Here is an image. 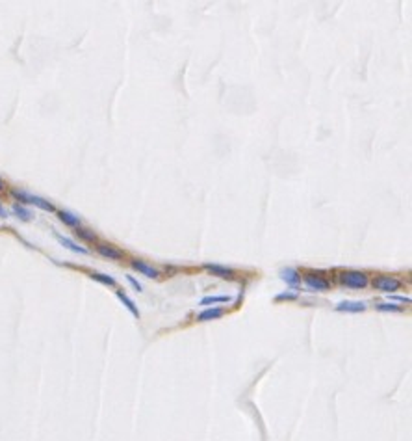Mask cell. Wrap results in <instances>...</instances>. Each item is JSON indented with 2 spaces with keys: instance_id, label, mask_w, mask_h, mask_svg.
Instances as JSON below:
<instances>
[{
  "instance_id": "obj_20",
  "label": "cell",
  "mask_w": 412,
  "mask_h": 441,
  "mask_svg": "<svg viewBox=\"0 0 412 441\" xmlns=\"http://www.w3.org/2000/svg\"><path fill=\"white\" fill-rule=\"evenodd\" d=\"M390 300L394 302V304H410L408 296H399V294H390Z\"/></svg>"
},
{
  "instance_id": "obj_6",
  "label": "cell",
  "mask_w": 412,
  "mask_h": 441,
  "mask_svg": "<svg viewBox=\"0 0 412 441\" xmlns=\"http://www.w3.org/2000/svg\"><path fill=\"white\" fill-rule=\"evenodd\" d=\"M366 304L364 302H355V300H346V302H340L338 306H334V311L338 313H364L366 311Z\"/></svg>"
},
{
  "instance_id": "obj_10",
  "label": "cell",
  "mask_w": 412,
  "mask_h": 441,
  "mask_svg": "<svg viewBox=\"0 0 412 441\" xmlns=\"http://www.w3.org/2000/svg\"><path fill=\"white\" fill-rule=\"evenodd\" d=\"M132 268L134 270H138L141 276H145V277H151V279H156V277H160V272H158L154 266H151V264H147L143 263V261H132Z\"/></svg>"
},
{
  "instance_id": "obj_9",
  "label": "cell",
  "mask_w": 412,
  "mask_h": 441,
  "mask_svg": "<svg viewBox=\"0 0 412 441\" xmlns=\"http://www.w3.org/2000/svg\"><path fill=\"white\" fill-rule=\"evenodd\" d=\"M279 276L290 287H299V283H301V274L295 268H282L279 272Z\"/></svg>"
},
{
  "instance_id": "obj_3",
  "label": "cell",
  "mask_w": 412,
  "mask_h": 441,
  "mask_svg": "<svg viewBox=\"0 0 412 441\" xmlns=\"http://www.w3.org/2000/svg\"><path fill=\"white\" fill-rule=\"evenodd\" d=\"M373 287L382 294H395L401 288V279L395 276H377L373 279Z\"/></svg>"
},
{
  "instance_id": "obj_23",
  "label": "cell",
  "mask_w": 412,
  "mask_h": 441,
  "mask_svg": "<svg viewBox=\"0 0 412 441\" xmlns=\"http://www.w3.org/2000/svg\"><path fill=\"white\" fill-rule=\"evenodd\" d=\"M4 186H6V184H4V181L0 179V190H4Z\"/></svg>"
},
{
  "instance_id": "obj_19",
  "label": "cell",
  "mask_w": 412,
  "mask_h": 441,
  "mask_svg": "<svg viewBox=\"0 0 412 441\" xmlns=\"http://www.w3.org/2000/svg\"><path fill=\"white\" fill-rule=\"evenodd\" d=\"M76 235H78L80 239L87 240V242H93L95 240V233L89 231V229H82V227H76Z\"/></svg>"
},
{
  "instance_id": "obj_2",
  "label": "cell",
  "mask_w": 412,
  "mask_h": 441,
  "mask_svg": "<svg viewBox=\"0 0 412 441\" xmlns=\"http://www.w3.org/2000/svg\"><path fill=\"white\" fill-rule=\"evenodd\" d=\"M12 196L15 197L21 205H34V207L41 208V210H45V212H54L56 210L54 205H52L50 201H47V199H43V197H39V196H34V194H30V192L12 190Z\"/></svg>"
},
{
  "instance_id": "obj_18",
  "label": "cell",
  "mask_w": 412,
  "mask_h": 441,
  "mask_svg": "<svg viewBox=\"0 0 412 441\" xmlns=\"http://www.w3.org/2000/svg\"><path fill=\"white\" fill-rule=\"evenodd\" d=\"M291 300H297V292L286 290V292H280L275 296V302H291Z\"/></svg>"
},
{
  "instance_id": "obj_22",
  "label": "cell",
  "mask_w": 412,
  "mask_h": 441,
  "mask_svg": "<svg viewBox=\"0 0 412 441\" xmlns=\"http://www.w3.org/2000/svg\"><path fill=\"white\" fill-rule=\"evenodd\" d=\"M0 218H8V210L2 207V203H0Z\"/></svg>"
},
{
  "instance_id": "obj_13",
  "label": "cell",
  "mask_w": 412,
  "mask_h": 441,
  "mask_svg": "<svg viewBox=\"0 0 412 441\" xmlns=\"http://www.w3.org/2000/svg\"><path fill=\"white\" fill-rule=\"evenodd\" d=\"M117 298H119V300L123 302V306L127 307L128 311L132 313V317H136V319H140V309H138V306H136V304H134V300L132 298H128L127 294L125 292H121V290H117Z\"/></svg>"
},
{
  "instance_id": "obj_16",
  "label": "cell",
  "mask_w": 412,
  "mask_h": 441,
  "mask_svg": "<svg viewBox=\"0 0 412 441\" xmlns=\"http://www.w3.org/2000/svg\"><path fill=\"white\" fill-rule=\"evenodd\" d=\"M89 277H91V279H95V281H98V283H102V285H108V287H116V285H117L116 277L108 276V274H100V272H91Z\"/></svg>"
},
{
  "instance_id": "obj_15",
  "label": "cell",
  "mask_w": 412,
  "mask_h": 441,
  "mask_svg": "<svg viewBox=\"0 0 412 441\" xmlns=\"http://www.w3.org/2000/svg\"><path fill=\"white\" fill-rule=\"evenodd\" d=\"M229 302H232L231 296H204V298L199 302V306L210 307L214 306V304H229Z\"/></svg>"
},
{
  "instance_id": "obj_8",
  "label": "cell",
  "mask_w": 412,
  "mask_h": 441,
  "mask_svg": "<svg viewBox=\"0 0 412 441\" xmlns=\"http://www.w3.org/2000/svg\"><path fill=\"white\" fill-rule=\"evenodd\" d=\"M225 315L223 307H206L202 311L197 315V320L199 322H210V320H218Z\"/></svg>"
},
{
  "instance_id": "obj_1",
  "label": "cell",
  "mask_w": 412,
  "mask_h": 441,
  "mask_svg": "<svg viewBox=\"0 0 412 441\" xmlns=\"http://www.w3.org/2000/svg\"><path fill=\"white\" fill-rule=\"evenodd\" d=\"M338 279L344 287L355 288V290L366 288L370 285V277L366 276L364 272H360V270H344V272H340Z\"/></svg>"
},
{
  "instance_id": "obj_14",
  "label": "cell",
  "mask_w": 412,
  "mask_h": 441,
  "mask_svg": "<svg viewBox=\"0 0 412 441\" xmlns=\"http://www.w3.org/2000/svg\"><path fill=\"white\" fill-rule=\"evenodd\" d=\"M12 212L17 216L19 220H23V222H30L32 218H34V214H32V212L25 207V205H21V203H13Z\"/></svg>"
},
{
  "instance_id": "obj_7",
  "label": "cell",
  "mask_w": 412,
  "mask_h": 441,
  "mask_svg": "<svg viewBox=\"0 0 412 441\" xmlns=\"http://www.w3.org/2000/svg\"><path fill=\"white\" fill-rule=\"evenodd\" d=\"M97 251L102 255V257L108 259V261H121L123 259V251L112 244H98Z\"/></svg>"
},
{
  "instance_id": "obj_11",
  "label": "cell",
  "mask_w": 412,
  "mask_h": 441,
  "mask_svg": "<svg viewBox=\"0 0 412 441\" xmlns=\"http://www.w3.org/2000/svg\"><path fill=\"white\" fill-rule=\"evenodd\" d=\"M56 239H58V242H60L63 248L74 251V253H80V255H87V253H89V250H87V248H84V246H78L76 242H74V240L67 239V237H63V235L56 233Z\"/></svg>"
},
{
  "instance_id": "obj_5",
  "label": "cell",
  "mask_w": 412,
  "mask_h": 441,
  "mask_svg": "<svg viewBox=\"0 0 412 441\" xmlns=\"http://www.w3.org/2000/svg\"><path fill=\"white\" fill-rule=\"evenodd\" d=\"M204 268L212 274V276L219 277V279H229L232 281L236 277V272L229 266H223V264H216V263H204Z\"/></svg>"
},
{
  "instance_id": "obj_12",
  "label": "cell",
  "mask_w": 412,
  "mask_h": 441,
  "mask_svg": "<svg viewBox=\"0 0 412 441\" xmlns=\"http://www.w3.org/2000/svg\"><path fill=\"white\" fill-rule=\"evenodd\" d=\"M58 218H60L61 224H65L67 227H80V218L73 212H69V210H58Z\"/></svg>"
},
{
  "instance_id": "obj_17",
  "label": "cell",
  "mask_w": 412,
  "mask_h": 441,
  "mask_svg": "<svg viewBox=\"0 0 412 441\" xmlns=\"http://www.w3.org/2000/svg\"><path fill=\"white\" fill-rule=\"evenodd\" d=\"M375 309L379 313H399L401 306H397L394 302H382V304H375Z\"/></svg>"
},
{
  "instance_id": "obj_21",
  "label": "cell",
  "mask_w": 412,
  "mask_h": 441,
  "mask_svg": "<svg viewBox=\"0 0 412 441\" xmlns=\"http://www.w3.org/2000/svg\"><path fill=\"white\" fill-rule=\"evenodd\" d=\"M127 281L132 285L134 290H138V292H141V290H143V285H141V283L138 281V279H136L134 276H127Z\"/></svg>"
},
{
  "instance_id": "obj_4",
  "label": "cell",
  "mask_w": 412,
  "mask_h": 441,
  "mask_svg": "<svg viewBox=\"0 0 412 441\" xmlns=\"http://www.w3.org/2000/svg\"><path fill=\"white\" fill-rule=\"evenodd\" d=\"M303 281H304V285H306V288L312 290V292H327L329 288H331V283H329L325 277L314 274V272H306L303 277Z\"/></svg>"
}]
</instances>
